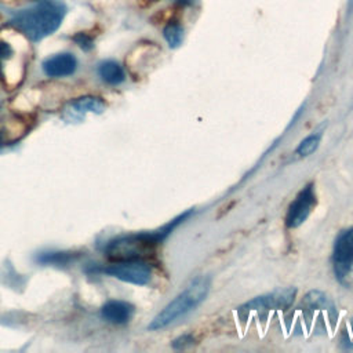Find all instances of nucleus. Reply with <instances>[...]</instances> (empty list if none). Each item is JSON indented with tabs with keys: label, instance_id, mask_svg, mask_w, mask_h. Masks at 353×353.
Instances as JSON below:
<instances>
[{
	"label": "nucleus",
	"instance_id": "1",
	"mask_svg": "<svg viewBox=\"0 0 353 353\" xmlns=\"http://www.w3.org/2000/svg\"><path fill=\"white\" fill-rule=\"evenodd\" d=\"M65 15L66 6L61 0H36L32 6L14 12L10 25L30 41H40L61 26Z\"/></svg>",
	"mask_w": 353,
	"mask_h": 353
},
{
	"label": "nucleus",
	"instance_id": "2",
	"mask_svg": "<svg viewBox=\"0 0 353 353\" xmlns=\"http://www.w3.org/2000/svg\"><path fill=\"white\" fill-rule=\"evenodd\" d=\"M211 280L207 276H199L190 281V284L178 294L168 305L160 310L153 320L148 324L149 331L163 330L179 317L194 310L208 295Z\"/></svg>",
	"mask_w": 353,
	"mask_h": 353
},
{
	"label": "nucleus",
	"instance_id": "3",
	"mask_svg": "<svg viewBox=\"0 0 353 353\" xmlns=\"http://www.w3.org/2000/svg\"><path fill=\"white\" fill-rule=\"evenodd\" d=\"M101 272L114 277L120 281L148 285L152 280V266L143 259H127V261H113L110 265L103 268Z\"/></svg>",
	"mask_w": 353,
	"mask_h": 353
},
{
	"label": "nucleus",
	"instance_id": "4",
	"mask_svg": "<svg viewBox=\"0 0 353 353\" xmlns=\"http://www.w3.org/2000/svg\"><path fill=\"white\" fill-rule=\"evenodd\" d=\"M334 274L339 283H345L353 270V226L339 233L332 252Z\"/></svg>",
	"mask_w": 353,
	"mask_h": 353
},
{
	"label": "nucleus",
	"instance_id": "5",
	"mask_svg": "<svg viewBox=\"0 0 353 353\" xmlns=\"http://www.w3.org/2000/svg\"><path fill=\"white\" fill-rule=\"evenodd\" d=\"M317 197L314 190V183H307L305 188L301 189V192L296 194V197L291 201L287 215H285V225L290 229L299 228L310 215L313 208L316 207Z\"/></svg>",
	"mask_w": 353,
	"mask_h": 353
},
{
	"label": "nucleus",
	"instance_id": "6",
	"mask_svg": "<svg viewBox=\"0 0 353 353\" xmlns=\"http://www.w3.org/2000/svg\"><path fill=\"white\" fill-rule=\"evenodd\" d=\"M298 290L295 287L279 288L272 292L259 295L245 302L240 309L245 312L251 310H284L288 309L296 298Z\"/></svg>",
	"mask_w": 353,
	"mask_h": 353
},
{
	"label": "nucleus",
	"instance_id": "7",
	"mask_svg": "<svg viewBox=\"0 0 353 353\" xmlns=\"http://www.w3.org/2000/svg\"><path fill=\"white\" fill-rule=\"evenodd\" d=\"M106 109L105 102L98 97H80L66 103L62 116L68 121H77L84 117L85 113L101 114Z\"/></svg>",
	"mask_w": 353,
	"mask_h": 353
},
{
	"label": "nucleus",
	"instance_id": "8",
	"mask_svg": "<svg viewBox=\"0 0 353 353\" xmlns=\"http://www.w3.org/2000/svg\"><path fill=\"white\" fill-rule=\"evenodd\" d=\"M77 69V59L70 52H58L43 61V70L50 77H66Z\"/></svg>",
	"mask_w": 353,
	"mask_h": 353
},
{
	"label": "nucleus",
	"instance_id": "9",
	"mask_svg": "<svg viewBox=\"0 0 353 353\" xmlns=\"http://www.w3.org/2000/svg\"><path fill=\"white\" fill-rule=\"evenodd\" d=\"M134 314V306L125 301L112 299L101 307V316L103 320L112 324H125Z\"/></svg>",
	"mask_w": 353,
	"mask_h": 353
},
{
	"label": "nucleus",
	"instance_id": "10",
	"mask_svg": "<svg viewBox=\"0 0 353 353\" xmlns=\"http://www.w3.org/2000/svg\"><path fill=\"white\" fill-rule=\"evenodd\" d=\"M81 256L77 251H44L36 255V262L40 265H50L57 268H66L73 265Z\"/></svg>",
	"mask_w": 353,
	"mask_h": 353
},
{
	"label": "nucleus",
	"instance_id": "11",
	"mask_svg": "<svg viewBox=\"0 0 353 353\" xmlns=\"http://www.w3.org/2000/svg\"><path fill=\"white\" fill-rule=\"evenodd\" d=\"M98 74L105 83H108L110 85H117V84L123 83L125 79V73H124L121 65L113 59L102 61L98 65Z\"/></svg>",
	"mask_w": 353,
	"mask_h": 353
},
{
	"label": "nucleus",
	"instance_id": "12",
	"mask_svg": "<svg viewBox=\"0 0 353 353\" xmlns=\"http://www.w3.org/2000/svg\"><path fill=\"white\" fill-rule=\"evenodd\" d=\"M163 36L171 48H176L183 40V28L176 22H170L163 29Z\"/></svg>",
	"mask_w": 353,
	"mask_h": 353
},
{
	"label": "nucleus",
	"instance_id": "13",
	"mask_svg": "<svg viewBox=\"0 0 353 353\" xmlns=\"http://www.w3.org/2000/svg\"><path fill=\"white\" fill-rule=\"evenodd\" d=\"M320 139H321V134L320 132H313L309 137H306L305 139H302L296 148V154L301 157H306L309 154H312L320 145Z\"/></svg>",
	"mask_w": 353,
	"mask_h": 353
},
{
	"label": "nucleus",
	"instance_id": "14",
	"mask_svg": "<svg viewBox=\"0 0 353 353\" xmlns=\"http://www.w3.org/2000/svg\"><path fill=\"white\" fill-rule=\"evenodd\" d=\"M305 303L309 305L310 307H316V309H330L332 310L334 306L330 302V299L320 291H310L306 294L305 296Z\"/></svg>",
	"mask_w": 353,
	"mask_h": 353
},
{
	"label": "nucleus",
	"instance_id": "15",
	"mask_svg": "<svg viewBox=\"0 0 353 353\" xmlns=\"http://www.w3.org/2000/svg\"><path fill=\"white\" fill-rule=\"evenodd\" d=\"M12 54H14L12 47L7 41L0 40V77L1 79H6L4 66H6V62L12 57Z\"/></svg>",
	"mask_w": 353,
	"mask_h": 353
},
{
	"label": "nucleus",
	"instance_id": "16",
	"mask_svg": "<svg viewBox=\"0 0 353 353\" xmlns=\"http://www.w3.org/2000/svg\"><path fill=\"white\" fill-rule=\"evenodd\" d=\"M72 40H73L80 48H83L84 51H90V50L94 48V39H92V36H90V34L85 33V32H79V33L73 34Z\"/></svg>",
	"mask_w": 353,
	"mask_h": 353
},
{
	"label": "nucleus",
	"instance_id": "17",
	"mask_svg": "<svg viewBox=\"0 0 353 353\" xmlns=\"http://www.w3.org/2000/svg\"><path fill=\"white\" fill-rule=\"evenodd\" d=\"M194 343V338L192 334H182L179 336H176L172 342H171V346L172 349L175 350H182V349H186L189 346H192Z\"/></svg>",
	"mask_w": 353,
	"mask_h": 353
},
{
	"label": "nucleus",
	"instance_id": "18",
	"mask_svg": "<svg viewBox=\"0 0 353 353\" xmlns=\"http://www.w3.org/2000/svg\"><path fill=\"white\" fill-rule=\"evenodd\" d=\"M176 1V4H179V6H190V4H193L196 0H175Z\"/></svg>",
	"mask_w": 353,
	"mask_h": 353
},
{
	"label": "nucleus",
	"instance_id": "19",
	"mask_svg": "<svg viewBox=\"0 0 353 353\" xmlns=\"http://www.w3.org/2000/svg\"><path fill=\"white\" fill-rule=\"evenodd\" d=\"M145 1H150L152 3V1H157V0H145Z\"/></svg>",
	"mask_w": 353,
	"mask_h": 353
}]
</instances>
